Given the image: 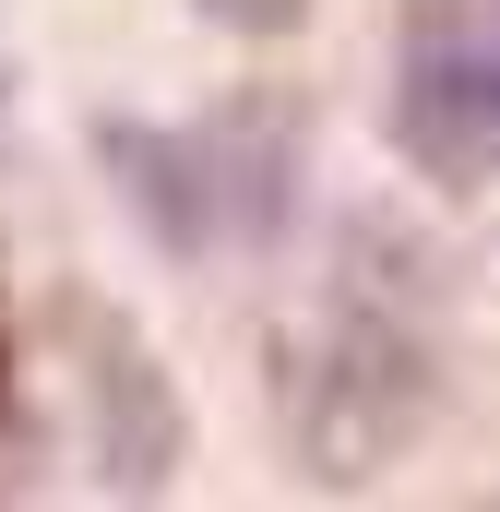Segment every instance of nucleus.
<instances>
[{
    "label": "nucleus",
    "instance_id": "obj_8",
    "mask_svg": "<svg viewBox=\"0 0 500 512\" xmlns=\"http://www.w3.org/2000/svg\"><path fill=\"white\" fill-rule=\"evenodd\" d=\"M0 167H12V72H0Z\"/></svg>",
    "mask_w": 500,
    "mask_h": 512
},
{
    "label": "nucleus",
    "instance_id": "obj_1",
    "mask_svg": "<svg viewBox=\"0 0 500 512\" xmlns=\"http://www.w3.org/2000/svg\"><path fill=\"white\" fill-rule=\"evenodd\" d=\"M274 417L310 489H370L441 417V251L405 239L381 203L334 227L322 310L274 346Z\"/></svg>",
    "mask_w": 500,
    "mask_h": 512
},
{
    "label": "nucleus",
    "instance_id": "obj_7",
    "mask_svg": "<svg viewBox=\"0 0 500 512\" xmlns=\"http://www.w3.org/2000/svg\"><path fill=\"white\" fill-rule=\"evenodd\" d=\"M12 393H24V346H12V322H0V429H12Z\"/></svg>",
    "mask_w": 500,
    "mask_h": 512
},
{
    "label": "nucleus",
    "instance_id": "obj_3",
    "mask_svg": "<svg viewBox=\"0 0 500 512\" xmlns=\"http://www.w3.org/2000/svg\"><path fill=\"white\" fill-rule=\"evenodd\" d=\"M72 334V405H84V465L108 501H167L191 465V405L167 382V358L131 334L108 298H60Z\"/></svg>",
    "mask_w": 500,
    "mask_h": 512
},
{
    "label": "nucleus",
    "instance_id": "obj_6",
    "mask_svg": "<svg viewBox=\"0 0 500 512\" xmlns=\"http://www.w3.org/2000/svg\"><path fill=\"white\" fill-rule=\"evenodd\" d=\"M203 24H227V36H250V48H274V36H298L310 24V0H191Z\"/></svg>",
    "mask_w": 500,
    "mask_h": 512
},
{
    "label": "nucleus",
    "instance_id": "obj_5",
    "mask_svg": "<svg viewBox=\"0 0 500 512\" xmlns=\"http://www.w3.org/2000/svg\"><path fill=\"white\" fill-rule=\"evenodd\" d=\"M84 143H96V167H108L120 215H131L167 262H215V191H203V143H191V120H131V108H96Z\"/></svg>",
    "mask_w": 500,
    "mask_h": 512
},
{
    "label": "nucleus",
    "instance_id": "obj_2",
    "mask_svg": "<svg viewBox=\"0 0 500 512\" xmlns=\"http://www.w3.org/2000/svg\"><path fill=\"white\" fill-rule=\"evenodd\" d=\"M381 131L417 179L441 191H489L500 179V24L465 0H405L393 24V96Z\"/></svg>",
    "mask_w": 500,
    "mask_h": 512
},
{
    "label": "nucleus",
    "instance_id": "obj_4",
    "mask_svg": "<svg viewBox=\"0 0 500 512\" xmlns=\"http://www.w3.org/2000/svg\"><path fill=\"white\" fill-rule=\"evenodd\" d=\"M203 143V191H215V251H274L298 227V179H310V131L286 96H227L191 120Z\"/></svg>",
    "mask_w": 500,
    "mask_h": 512
}]
</instances>
